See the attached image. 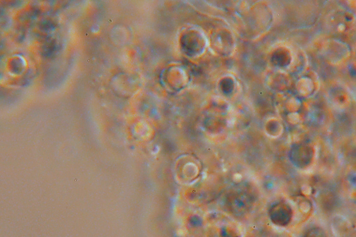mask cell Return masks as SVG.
<instances>
[{
  "label": "cell",
  "mask_w": 356,
  "mask_h": 237,
  "mask_svg": "<svg viewBox=\"0 0 356 237\" xmlns=\"http://www.w3.org/2000/svg\"><path fill=\"white\" fill-rule=\"evenodd\" d=\"M273 213L275 221L280 225L285 226L289 223L291 218V211L289 206L284 203L278 204Z\"/></svg>",
  "instance_id": "6da1fadb"
}]
</instances>
